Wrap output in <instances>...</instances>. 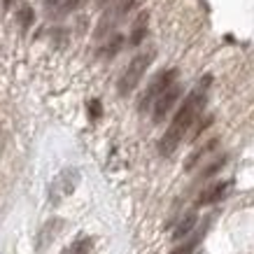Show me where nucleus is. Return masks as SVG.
<instances>
[{
	"instance_id": "obj_1",
	"label": "nucleus",
	"mask_w": 254,
	"mask_h": 254,
	"mask_svg": "<svg viewBox=\"0 0 254 254\" xmlns=\"http://www.w3.org/2000/svg\"><path fill=\"white\" fill-rule=\"evenodd\" d=\"M208 84H210V77H205L200 82L198 89H193V91L187 96V100L182 103V108L177 110L175 119L170 122L168 131L163 133L161 142H159V152H161L163 156H168L175 152L177 145L185 140V135L193 126V122L200 117V110L205 105V89H208Z\"/></svg>"
},
{
	"instance_id": "obj_17",
	"label": "nucleus",
	"mask_w": 254,
	"mask_h": 254,
	"mask_svg": "<svg viewBox=\"0 0 254 254\" xmlns=\"http://www.w3.org/2000/svg\"><path fill=\"white\" fill-rule=\"evenodd\" d=\"M133 2H135V0H115V14L117 16H124L128 9L133 7Z\"/></svg>"
},
{
	"instance_id": "obj_18",
	"label": "nucleus",
	"mask_w": 254,
	"mask_h": 254,
	"mask_svg": "<svg viewBox=\"0 0 254 254\" xmlns=\"http://www.w3.org/2000/svg\"><path fill=\"white\" fill-rule=\"evenodd\" d=\"M89 115H91V119H98V117L103 115V105H100V100H91V103H89Z\"/></svg>"
},
{
	"instance_id": "obj_8",
	"label": "nucleus",
	"mask_w": 254,
	"mask_h": 254,
	"mask_svg": "<svg viewBox=\"0 0 254 254\" xmlns=\"http://www.w3.org/2000/svg\"><path fill=\"white\" fill-rule=\"evenodd\" d=\"M196 222H198V217H196V212H191V215H187L182 222L175 226V231H173V238L175 240H182L187 238L189 233L193 231V226H196Z\"/></svg>"
},
{
	"instance_id": "obj_7",
	"label": "nucleus",
	"mask_w": 254,
	"mask_h": 254,
	"mask_svg": "<svg viewBox=\"0 0 254 254\" xmlns=\"http://www.w3.org/2000/svg\"><path fill=\"white\" fill-rule=\"evenodd\" d=\"M63 226L61 219H49V222L42 226V231H40L38 236V250H45V247H49V243L56 238V233H59V229Z\"/></svg>"
},
{
	"instance_id": "obj_14",
	"label": "nucleus",
	"mask_w": 254,
	"mask_h": 254,
	"mask_svg": "<svg viewBox=\"0 0 254 254\" xmlns=\"http://www.w3.org/2000/svg\"><path fill=\"white\" fill-rule=\"evenodd\" d=\"M122 35H115V38L110 40V45L108 47H103V49H100V54L103 56H115L117 52H119V49H122Z\"/></svg>"
},
{
	"instance_id": "obj_11",
	"label": "nucleus",
	"mask_w": 254,
	"mask_h": 254,
	"mask_svg": "<svg viewBox=\"0 0 254 254\" xmlns=\"http://www.w3.org/2000/svg\"><path fill=\"white\" fill-rule=\"evenodd\" d=\"M145 33H147V12H142L138 23H135V28H133V33H131V45H140L142 38H145Z\"/></svg>"
},
{
	"instance_id": "obj_2",
	"label": "nucleus",
	"mask_w": 254,
	"mask_h": 254,
	"mask_svg": "<svg viewBox=\"0 0 254 254\" xmlns=\"http://www.w3.org/2000/svg\"><path fill=\"white\" fill-rule=\"evenodd\" d=\"M152 59H154V54H152V52H147V54L135 56V59H133V61L128 63L126 72H124L122 79H119V93H122V96H128V93H131L133 89L138 86V82L142 79L145 70L149 68Z\"/></svg>"
},
{
	"instance_id": "obj_10",
	"label": "nucleus",
	"mask_w": 254,
	"mask_h": 254,
	"mask_svg": "<svg viewBox=\"0 0 254 254\" xmlns=\"http://www.w3.org/2000/svg\"><path fill=\"white\" fill-rule=\"evenodd\" d=\"M215 147H217V138H212V140H210V142H208V145H205V147H200L198 152H193V154H191V156H189V159H187V163H185V168H187V170H191V168H193V166H196V163H198V161H200V159H203V156L208 154L210 149H215Z\"/></svg>"
},
{
	"instance_id": "obj_3",
	"label": "nucleus",
	"mask_w": 254,
	"mask_h": 254,
	"mask_svg": "<svg viewBox=\"0 0 254 254\" xmlns=\"http://www.w3.org/2000/svg\"><path fill=\"white\" fill-rule=\"evenodd\" d=\"M175 77H177V70L175 68H170V70H166V72H161V75H156L154 82L147 86L145 96H142V100H140V110H147L156 98H159V96H161L163 91H168L170 86L175 84Z\"/></svg>"
},
{
	"instance_id": "obj_15",
	"label": "nucleus",
	"mask_w": 254,
	"mask_h": 254,
	"mask_svg": "<svg viewBox=\"0 0 254 254\" xmlns=\"http://www.w3.org/2000/svg\"><path fill=\"white\" fill-rule=\"evenodd\" d=\"M33 19H35V12H33L28 5H23V7L19 9V23H21L23 28H28L33 23Z\"/></svg>"
},
{
	"instance_id": "obj_13",
	"label": "nucleus",
	"mask_w": 254,
	"mask_h": 254,
	"mask_svg": "<svg viewBox=\"0 0 254 254\" xmlns=\"http://www.w3.org/2000/svg\"><path fill=\"white\" fill-rule=\"evenodd\" d=\"M200 238H203V231H200L198 236H196V238L187 240L185 245H180V247H177V250H173V252H170V254H191L193 250H196V245H198V243H200Z\"/></svg>"
},
{
	"instance_id": "obj_9",
	"label": "nucleus",
	"mask_w": 254,
	"mask_h": 254,
	"mask_svg": "<svg viewBox=\"0 0 254 254\" xmlns=\"http://www.w3.org/2000/svg\"><path fill=\"white\" fill-rule=\"evenodd\" d=\"M79 5V0H45V7L52 14H65L70 9H75Z\"/></svg>"
},
{
	"instance_id": "obj_12",
	"label": "nucleus",
	"mask_w": 254,
	"mask_h": 254,
	"mask_svg": "<svg viewBox=\"0 0 254 254\" xmlns=\"http://www.w3.org/2000/svg\"><path fill=\"white\" fill-rule=\"evenodd\" d=\"M91 245H93V240H91V238H82V240H77L75 245H70L63 254H89Z\"/></svg>"
},
{
	"instance_id": "obj_5",
	"label": "nucleus",
	"mask_w": 254,
	"mask_h": 254,
	"mask_svg": "<svg viewBox=\"0 0 254 254\" xmlns=\"http://www.w3.org/2000/svg\"><path fill=\"white\" fill-rule=\"evenodd\" d=\"M79 182V173L75 168H68L63 170L61 175L56 177V182L52 185V200L61 198V196H70V193L75 191V187Z\"/></svg>"
},
{
	"instance_id": "obj_6",
	"label": "nucleus",
	"mask_w": 254,
	"mask_h": 254,
	"mask_svg": "<svg viewBox=\"0 0 254 254\" xmlns=\"http://www.w3.org/2000/svg\"><path fill=\"white\" fill-rule=\"evenodd\" d=\"M229 187H231V182H219V185L205 189V191L198 196L196 205L200 208V205H212V203H217V200H222L224 196H226V191H229Z\"/></svg>"
},
{
	"instance_id": "obj_16",
	"label": "nucleus",
	"mask_w": 254,
	"mask_h": 254,
	"mask_svg": "<svg viewBox=\"0 0 254 254\" xmlns=\"http://www.w3.org/2000/svg\"><path fill=\"white\" fill-rule=\"evenodd\" d=\"M224 163H226V156H219V159H217L215 163H210L208 168L203 170V175H200V177L205 180V177H212V175H217V173L222 170V166H224Z\"/></svg>"
},
{
	"instance_id": "obj_4",
	"label": "nucleus",
	"mask_w": 254,
	"mask_h": 254,
	"mask_svg": "<svg viewBox=\"0 0 254 254\" xmlns=\"http://www.w3.org/2000/svg\"><path fill=\"white\" fill-rule=\"evenodd\" d=\"M180 96H182V86H180V84H173L168 91H163L161 96L154 100V115H152V117H154L156 124L163 122V119L168 117V112L173 110V105L177 103V98H180Z\"/></svg>"
}]
</instances>
